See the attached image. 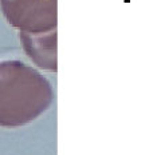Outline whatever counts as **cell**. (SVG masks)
Segmentation results:
<instances>
[{
  "instance_id": "1",
  "label": "cell",
  "mask_w": 161,
  "mask_h": 155,
  "mask_svg": "<svg viewBox=\"0 0 161 155\" xmlns=\"http://www.w3.org/2000/svg\"><path fill=\"white\" fill-rule=\"evenodd\" d=\"M53 102V84L36 68L20 60L0 62V127L27 126Z\"/></svg>"
},
{
  "instance_id": "2",
  "label": "cell",
  "mask_w": 161,
  "mask_h": 155,
  "mask_svg": "<svg viewBox=\"0 0 161 155\" xmlns=\"http://www.w3.org/2000/svg\"><path fill=\"white\" fill-rule=\"evenodd\" d=\"M0 11L18 31L44 32L58 26V0H0Z\"/></svg>"
},
{
  "instance_id": "3",
  "label": "cell",
  "mask_w": 161,
  "mask_h": 155,
  "mask_svg": "<svg viewBox=\"0 0 161 155\" xmlns=\"http://www.w3.org/2000/svg\"><path fill=\"white\" fill-rule=\"evenodd\" d=\"M19 39L24 54L35 64V67L43 71L57 72V28L44 32L19 31Z\"/></svg>"
}]
</instances>
